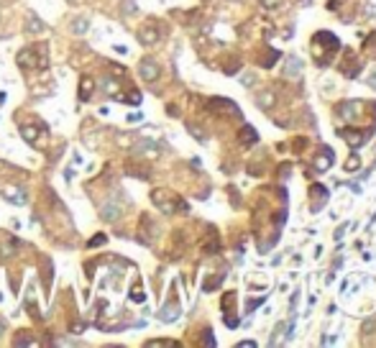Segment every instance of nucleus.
Masks as SVG:
<instances>
[{
    "instance_id": "nucleus-1",
    "label": "nucleus",
    "mask_w": 376,
    "mask_h": 348,
    "mask_svg": "<svg viewBox=\"0 0 376 348\" xmlns=\"http://www.w3.org/2000/svg\"><path fill=\"white\" fill-rule=\"evenodd\" d=\"M139 74H141V80H146V82L159 80V64H156L154 59H143V62L139 64Z\"/></svg>"
},
{
    "instance_id": "nucleus-2",
    "label": "nucleus",
    "mask_w": 376,
    "mask_h": 348,
    "mask_svg": "<svg viewBox=\"0 0 376 348\" xmlns=\"http://www.w3.org/2000/svg\"><path fill=\"white\" fill-rule=\"evenodd\" d=\"M310 192H312V200H315V203H312V210L323 208V205L328 203V189H325V187H317V185H315Z\"/></svg>"
},
{
    "instance_id": "nucleus-3",
    "label": "nucleus",
    "mask_w": 376,
    "mask_h": 348,
    "mask_svg": "<svg viewBox=\"0 0 376 348\" xmlns=\"http://www.w3.org/2000/svg\"><path fill=\"white\" fill-rule=\"evenodd\" d=\"M159 318H162L164 323H174V320L179 318V305H177V302L172 300V305H169V307H164L162 312H159Z\"/></svg>"
},
{
    "instance_id": "nucleus-4",
    "label": "nucleus",
    "mask_w": 376,
    "mask_h": 348,
    "mask_svg": "<svg viewBox=\"0 0 376 348\" xmlns=\"http://www.w3.org/2000/svg\"><path fill=\"white\" fill-rule=\"evenodd\" d=\"M93 77H82V82H79V100H85V103H87V100L90 97H93Z\"/></svg>"
},
{
    "instance_id": "nucleus-5",
    "label": "nucleus",
    "mask_w": 376,
    "mask_h": 348,
    "mask_svg": "<svg viewBox=\"0 0 376 348\" xmlns=\"http://www.w3.org/2000/svg\"><path fill=\"white\" fill-rule=\"evenodd\" d=\"M330 164H333V151H330L328 146H325V149H323V159H320V156H317L315 166H317V172H325V169H328Z\"/></svg>"
},
{
    "instance_id": "nucleus-6",
    "label": "nucleus",
    "mask_w": 376,
    "mask_h": 348,
    "mask_svg": "<svg viewBox=\"0 0 376 348\" xmlns=\"http://www.w3.org/2000/svg\"><path fill=\"white\" fill-rule=\"evenodd\" d=\"M156 39H159V31H154L151 26H149V28L143 26V28L139 31V41H141V44H156Z\"/></svg>"
},
{
    "instance_id": "nucleus-7",
    "label": "nucleus",
    "mask_w": 376,
    "mask_h": 348,
    "mask_svg": "<svg viewBox=\"0 0 376 348\" xmlns=\"http://www.w3.org/2000/svg\"><path fill=\"white\" fill-rule=\"evenodd\" d=\"M3 197L8 200V203H13V205H24L26 203V192L24 195H21V189H8V192H3Z\"/></svg>"
},
{
    "instance_id": "nucleus-8",
    "label": "nucleus",
    "mask_w": 376,
    "mask_h": 348,
    "mask_svg": "<svg viewBox=\"0 0 376 348\" xmlns=\"http://www.w3.org/2000/svg\"><path fill=\"white\" fill-rule=\"evenodd\" d=\"M300 70H302V62L297 57H289L287 59V67H284V72H287L289 77H294V74H300Z\"/></svg>"
},
{
    "instance_id": "nucleus-9",
    "label": "nucleus",
    "mask_w": 376,
    "mask_h": 348,
    "mask_svg": "<svg viewBox=\"0 0 376 348\" xmlns=\"http://www.w3.org/2000/svg\"><path fill=\"white\" fill-rule=\"evenodd\" d=\"M256 141H258V133H256L254 128H251V126H246V128L241 131V143H246V146H248V143H256Z\"/></svg>"
},
{
    "instance_id": "nucleus-10",
    "label": "nucleus",
    "mask_w": 376,
    "mask_h": 348,
    "mask_svg": "<svg viewBox=\"0 0 376 348\" xmlns=\"http://www.w3.org/2000/svg\"><path fill=\"white\" fill-rule=\"evenodd\" d=\"M87 28H90V21H87V18H77L74 23H72V31L77 33V36H82V33H87Z\"/></svg>"
},
{
    "instance_id": "nucleus-11",
    "label": "nucleus",
    "mask_w": 376,
    "mask_h": 348,
    "mask_svg": "<svg viewBox=\"0 0 376 348\" xmlns=\"http://www.w3.org/2000/svg\"><path fill=\"white\" fill-rule=\"evenodd\" d=\"M118 208L116 205H108V208H102V220H108V223H113V220H118Z\"/></svg>"
},
{
    "instance_id": "nucleus-12",
    "label": "nucleus",
    "mask_w": 376,
    "mask_h": 348,
    "mask_svg": "<svg viewBox=\"0 0 376 348\" xmlns=\"http://www.w3.org/2000/svg\"><path fill=\"white\" fill-rule=\"evenodd\" d=\"M21 136H24L26 139V143H36V128H33V126H26V128H21Z\"/></svg>"
},
{
    "instance_id": "nucleus-13",
    "label": "nucleus",
    "mask_w": 376,
    "mask_h": 348,
    "mask_svg": "<svg viewBox=\"0 0 376 348\" xmlns=\"http://www.w3.org/2000/svg\"><path fill=\"white\" fill-rule=\"evenodd\" d=\"M258 105H264V108H271V105H274V93H271V90H266L264 95H258Z\"/></svg>"
},
{
    "instance_id": "nucleus-14",
    "label": "nucleus",
    "mask_w": 376,
    "mask_h": 348,
    "mask_svg": "<svg viewBox=\"0 0 376 348\" xmlns=\"http://www.w3.org/2000/svg\"><path fill=\"white\" fill-rule=\"evenodd\" d=\"M44 28H47V23H41L36 16H31V21H28V31H31V33H39V31H44Z\"/></svg>"
},
{
    "instance_id": "nucleus-15",
    "label": "nucleus",
    "mask_w": 376,
    "mask_h": 348,
    "mask_svg": "<svg viewBox=\"0 0 376 348\" xmlns=\"http://www.w3.org/2000/svg\"><path fill=\"white\" fill-rule=\"evenodd\" d=\"M105 241H108V235H105V233H97L95 238H90V241H87V249H97V246H102Z\"/></svg>"
},
{
    "instance_id": "nucleus-16",
    "label": "nucleus",
    "mask_w": 376,
    "mask_h": 348,
    "mask_svg": "<svg viewBox=\"0 0 376 348\" xmlns=\"http://www.w3.org/2000/svg\"><path fill=\"white\" fill-rule=\"evenodd\" d=\"M358 164H361V159H358V154L353 151V154H351V159L346 162V172H353V169H358Z\"/></svg>"
},
{
    "instance_id": "nucleus-17",
    "label": "nucleus",
    "mask_w": 376,
    "mask_h": 348,
    "mask_svg": "<svg viewBox=\"0 0 376 348\" xmlns=\"http://www.w3.org/2000/svg\"><path fill=\"white\" fill-rule=\"evenodd\" d=\"M346 59H353V51H346ZM356 70H358V67H356V64H351L348 70H343V72H346V77H356V74H358Z\"/></svg>"
},
{
    "instance_id": "nucleus-18",
    "label": "nucleus",
    "mask_w": 376,
    "mask_h": 348,
    "mask_svg": "<svg viewBox=\"0 0 376 348\" xmlns=\"http://www.w3.org/2000/svg\"><path fill=\"white\" fill-rule=\"evenodd\" d=\"M131 300H133V302H143V300H146V295L141 292V287H139V284H136V287L131 289Z\"/></svg>"
},
{
    "instance_id": "nucleus-19",
    "label": "nucleus",
    "mask_w": 376,
    "mask_h": 348,
    "mask_svg": "<svg viewBox=\"0 0 376 348\" xmlns=\"http://www.w3.org/2000/svg\"><path fill=\"white\" fill-rule=\"evenodd\" d=\"M264 300H266V295H261L258 300H251V302H248V305H246V312H251V310H256V307H258V305H261V302H264Z\"/></svg>"
},
{
    "instance_id": "nucleus-20",
    "label": "nucleus",
    "mask_w": 376,
    "mask_h": 348,
    "mask_svg": "<svg viewBox=\"0 0 376 348\" xmlns=\"http://www.w3.org/2000/svg\"><path fill=\"white\" fill-rule=\"evenodd\" d=\"M146 346H149V348H154V346H177V343H174V341H149Z\"/></svg>"
},
{
    "instance_id": "nucleus-21",
    "label": "nucleus",
    "mask_w": 376,
    "mask_h": 348,
    "mask_svg": "<svg viewBox=\"0 0 376 348\" xmlns=\"http://www.w3.org/2000/svg\"><path fill=\"white\" fill-rule=\"evenodd\" d=\"M261 5L271 10V8H277V5H279V0H261Z\"/></svg>"
},
{
    "instance_id": "nucleus-22",
    "label": "nucleus",
    "mask_w": 376,
    "mask_h": 348,
    "mask_svg": "<svg viewBox=\"0 0 376 348\" xmlns=\"http://www.w3.org/2000/svg\"><path fill=\"white\" fill-rule=\"evenodd\" d=\"M205 343H208V346H215V341H212V330H210V328L205 330Z\"/></svg>"
},
{
    "instance_id": "nucleus-23",
    "label": "nucleus",
    "mask_w": 376,
    "mask_h": 348,
    "mask_svg": "<svg viewBox=\"0 0 376 348\" xmlns=\"http://www.w3.org/2000/svg\"><path fill=\"white\" fill-rule=\"evenodd\" d=\"M82 330H85L82 323H74V325H72V333H82Z\"/></svg>"
},
{
    "instance_id": "nucleus-24",
    "label": "nucleus",
    "mask_w": 376,
    "mask_h": 348,
    "mask_svg": "<svg viewBox=\"0 0 376 348\" xmlns=\"http://www.w3.org/2000/svg\"><path fill=\"white\" fill-rule=\"evenodd\" d=\"M238 346H241V348H254L256 343H254V341H241V343H238Z\"/></svg>"
},
{
    "instance_id": "nucleus-25",
    "label": "nucleus",
    "mask_w": 376,
    "mask_h": 348,
    "mask_svg": "<svg viewBox=\"0 0 376 348\" xmlns=\"http://www.w3.org/2000/svg\"><path fill=\"white\" fill-rule=\"evenodd\" d=\"M243 85H254V74H246L243 77Z\"/></svg>"
},
{
    "instance_id": "nucleus-26",
    "label": "nucleus",
    "mask_w": 376,
    "mask_h": 348,
    "mask_svg": "<svg viewBox=\"0 0 376 348\" xmlns=\"http://www.w3.org/2000/svg\"><path fill=\"white\" fill-rule=\"evenodd\" d=\"M369 85H371V87H376V74H374V77H369Z\"/></svg>"
},
{
    "instance_id": "nucleus-27",
    "label": "nucleus",
    "mask_w": 376,
    "mask_h": 348,
    "mask_svg": "<svg viewBox=\"0 0 376 348\" xmlns=\"http://www.w3.org/2000/svg\"><path fill=\"white\" fill-rule=\"evenodd\" d=\"M0 328H3V323H0Z\"/></svg>"
}]
</instances>
